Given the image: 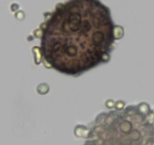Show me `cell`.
<instances>
[{
  "label": "cell",
  "instance_id": "1",
  "mask_svg": "<svg viewBox=\"0 0 154 145\" xmlns=\"http://www.w3.org/2000/svg\"><path fill=\"white\" fill-rule=\"evenodd\" d=\"M114 25L99 0H69L56 6L42 29L44 62L61 74L76 76L109 59Z\"/></svg>",
  "mask_w": 154,
  "mask_h": 145
},
{
  "label": "cell",
  "instance_id": "2",
  "mask_svg": "<svg viewBox=\"0 0 154 145\" xmlns=\"http://www.w3.org/2000/svg\"><path fill=\"white\" fill-rule=\"evenodd\" d=\"M75 135L77 138H87L90 136V132L89 128H87L86 126H77L75 127L74 130Z\"/></svg>",
  "mask_w": 154,
  "mask_h": 145
},
{
  "label": "cell",
  "instance_id": "3",
  "mask_svg": "<svg viewBox=\"0 0 154 145\" xmlns=\"http://www.w3.org/2000/svg\"><path fill=\"white\" fill-rule=\"evenodd\" d=\"M132 125L129 121H123L120 125V129L121 130V132H123V133H129L132 130Z\"/></svg>",
  "mask_w": 154,
  "mask_h": 145
},
{
  "label": "cell",
  "instance_id": "4",
  "mask_svg": "<svg viewBox=\"0 0 154 145\" xmlns=\"http://www.w3.org/2000/svg\"><path fill=\"white\" fill-rule=\"evenodd\" d=\"M138 111L142 115H147L150 112V107H149L147 104L142 103L138 105Z\"/></svg>",
  "mask_w": 154,
  "mask_h": 145
},
{
  "label": "cell",
  "instance_id": "5",
  "mask_svg": "<svg viewBox=\"0 0 154 145\" xmlns=\"http://www.w3.org/2000/svg\"><path fill=\"white\" fill-rule=\"evenodd\" d=\"M32 51H33V53L35 54V61H36V63L38 64V63H41V61H42V50L38 47H34Z\"/></svg>",
  "mask_w": 154,
  "mask_h": 145
},
{
  "label": "cell",
  "instance_id": "6",
  "mask_svg": "<svg viewBox=\"0 0 154 145\" xmlns=\"http://www.w3.org/2000/svg\"><path fill=\"white\" fill-rule=\"evenodd\" d=\"M114 37L116 39H119L123 37V34H124V31H123V27H119V26H115L114 27Z\"/></svg>",
  "mask_w": 154,
  "mask_h": 145
},
{
  "label": "cell",
  "instance_id": "7",
  "mask_svg": "<svg viewBox=\"0 0 154 145\" xmlns=\"http://www.w3.org/2000/svg\"><path fill=\"white\" fill-rule=\"evenodd\" d=\"M38 92L41 94V95H44L49 91V87L47 86V84L43 83V84H40L37 88Z\"/></svg>",
  "mask_w": 154,
  "mask_h": 145
},
{
  "label": "cell",
  "instance_id": "8",
  "mask_svg": "<svg viewBox=\"0 0 154 145\" xmlns=\"http://www.w3.org/2000/svg\"><path fill=\"white\" fill-rule=\"evenodd\" d=\"M124 107H125V103L123 101H118L115 103V108L117 110H122L124 108Z\"/></svg>",
  "mask_w": 154,
  "mask_h": 145
},
{
  "label": "cell",
  "instance_id": "9",
  "mask_svg": "<svg viewBox=\"0 0 154 145\" xmlns=\"http://www.w3.org/2000/svg\"><path fill=\"white\" fill-rule=\"evenodd\" d=\"M106 107L109 109H111L114 107H115V103L114 101H113L112 100H108V101H107L106 102Z\"/></svg>",
  "mask_w": 154,
  "mask_h": 145
},
{
  "label": "cell",
  "instance_id": "10",
  "mask_svg": "<svg viewBox=\"0 0 154 145\" xmlns=\"http://www.w3.org/2000/svg\"><path fill=\"white\" fill-rule=\"evenodd\" d=\"M148 121L150 123H153L154 122V114L153 113H149L148 114Z\"/></svg>",
  "mask_w": 154,
  "mask_h": 145
},
{
  "label": "cell",
  "instance_id": "11",
  "mask_svg": "<svg viewBox=\"0 0 154 145\" xmlns=\"http://www.w3.org/2000/svg\"><path fill=\"white\" fill-rule=\"evenodd\" d=\"M34 34L36 35V37H40L42 36V30L41 29H36V31L34 32Z\"/></svg>",
  "mask_w": 154,
  "mask_h": 145
},
{
  "label": "cell",
  "instance_id": "12",
  "mask_svg": "<svg viewBox=\"0 0 154 145\" xmlns=\"http://www.w3.org/2000/svg\"><path fill=\"white\" fill-rule=\"evenodd\" d=\"M85 145H96V144L93 143V142H88V143L86 144Z\"/></svg>",
  "mask_w": 154,
  "mask_h": 145
}]
</instances>
